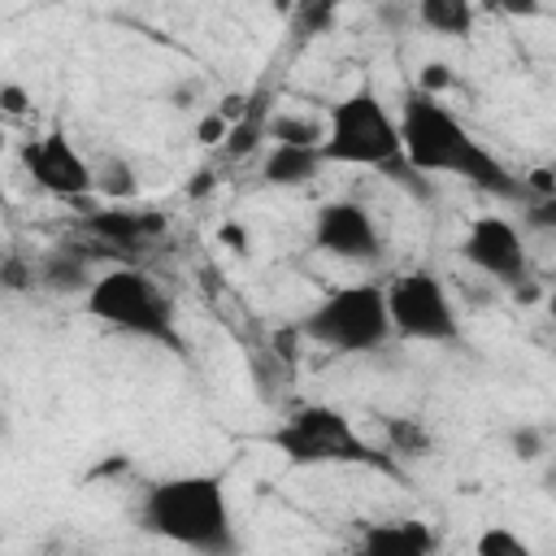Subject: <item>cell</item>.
<instances>
[{"instance_id": "6da1fadb", "label": "cell", "mask_w": 556, "mask_h": 556, "mask_svg": "<svg viewBox=\"0 0 556 556\" xmlns=\"http://www.w3.org/2000/svg\"><path fill=\"white\" fill-rule=\"evenodd\" d=\"M400 135H404V161L417 174H452L495 200H530L526 178L513 174L478 135L439 100L426 91H408L400 109Z\"/></svg>"}, {"instance_id": "7a4b0ae2", "label": "cell", "mask_w": 556, "mask_h": 556, "mask_svg": "<svg viewBox=\"0 0 556 556\" xmlns=\"http://www.w3.org/2000/svg\"><path fill=\"white\" fill-rule=\"evenodd\" d=\"M135 517L148 534L187 547L191 556H239V530L217 473H174L152 482Z\"/></svg>"}, {"instance_id": "3957f363", "label": "cell", "mask_w": 556, "mask_h": 556, "mask_svg": "<svg viewBox=\"0 0 556 556\" xmlns=\"http://www.w3.org/2000/svg\"><path fill=\"white\" fill-rule=\"evenodd\" d=\"M326 165H365V169H391L395 178H408L417 169H408L404 161V135H400V117H391V109L378 100V91L365 83L356 91H348L330 117H326V143H321ZM413 182V178H408ZM417 187V182H413ZM426 191V187H417Z\"/></svg>"}, {"instance_id": "277c9868", "label": "cell", "mask_w": 556, "mask_h": 556, "mask_svg": "<svg viewBox=\"0 0 556 556\" xmlns=\"http://www.w3.org/2000/svg\"><path fill=\"white\" fill-rule=\"evenodd\" d=\"M87 313L122 334L135 339H152L169 352H187V339L178 330L174 317V300L156 287V278H148L139 265H113L96 278V287L87 291Z\"/></svg>"}, {"instance_id": "5b68a950", "label": "cell", "mask_w": 556, "mask_h": 556, "mask_svg": "<svg viewBox=\"0 0 556 556\" xmlns=\"http://www.w3.org/2000/svg\"><path fill=\"white\" fill-rule=\"evenodd\" d=\"M295 334H304L317 348L343 352V356L378 352L382 343L395 339V326H391V313H387V287L352 282V287L330 291L326 300H317L300 317Z\"/></svg>"}, {"instance_id": "8992f818", "label": "cell", "mask_w": 556, "mask_h": 556, "mask_svg": "<svg viewBox=\"0 0 556 556\" xmlns=\"http://www.w3.org/2000/svg\"><path fill=\"white\" fill-rule=\"evenodd\" d=\"M269 443L291 460V465H365V469H382L391 473V456L369 447L356 426L330 408V404H304L295 408L274 434Z\"/></svg>"}, {"instance_id": "52a82bcc", "label": "cell", "mask_w": 556, "mask_h": 556, "mask_svg": "<svg viewBox=\"0 0 556 556\" xmlns=\"http://www.w3.org/2000/svg\"><path fill=\"white\" fill-rule=\"evenodd\" d=\"M387 313L400 339L417 343H456L460 321L447 300V287L430 269H404L387 282Z\"/></svg>"}, {"instance_id": "ba28073f", "label": "cell", "mask_w": 556, "mask_h": 556, "mask_svg": "<svg viewBox=\"0 0 556 556\" xmlns=\"http://www.w3.org/2000/svg\"><path fill=\"white\" fill-rule=\"evenodd\" d=\"M460 256H465L482 278H491V282H500V287H513V291L530 287V256H526L521 230H517L508 217H495V213L478 217V222L465 230V239H460Z\"/></svg>"}, {"instance_id": "9c48e42d", "label": "cell", "mask_w": 556, "mask_h": 556, "mask_svg": "<svg viewBox=\"0 0 556 556\" xmlns=\"http://www.w3.org/2000/svg\"><path fill=\"white\" fill-rule=\"evenodd\" d=\"M308 243L334 261H348V265H378L382 261V235H378L369 208L356 200H326L313 217Z\"/></svg>"}, {"instance_id": "30bf717a", "label": "cell", "mask_w": 556, "mask_h": 556, "mask_svg": "<svg viewBox=\"0 0 556 556\" xmlns=\"http://www.w3.org/2000/svg\"><path fill=\"white\" fill-rule=\"evenodd\" d=\"M22 165L56 200H87L96 191V165H87V156L70 143L65 130H48L39 139H26Z\"/></svg>"}, {"instance_id": "8fae6325", "label": "cell", "mask_w": 556, "mask_h": 556, "mask_svg": "<svg viewBox=\"0 0 556 556\" xmlns=\"http://www.w3.org/2000/svg\"><path fill=\"white\" fill-rule=\"evenodd\" d=\"M83 235L104 248V256L117 252H135L148 248L165 235V213L156 208H122V204H104V208H87L83 213Z\"/></svg>"}, {"instance_id": "7c38bea8", "label": "cell", "mask_w": 556, "mask_h": 556, "mask_svg": "<svg viewBox=\"0 0 556 556\" xmlns=\"http://www.w3.org/2000/svg\"><path fill=\"white\" fill-rule=\"evenodd\" d=\"M100 256H104L100 248H83V243L65 239V243L39 252V261H35V287L56 291V295H78V291L87 295L96 287V278H100V274H91V265Z\"/></svg>"}, {"instance_id": "4fadbf2b", "label": "cell", "mask_w": 556, "mask_h": 556, "mask_svg": "<svg viewBox=\"0 0 556 556\" xmlns=\"http://www.w3.org/2000/svg\"><path fill=\"white\" fill-rule=\"evenodd\" d=\"M439 534L426 521H374L361 530L352 556H434Z\"/></svg>"}, {"instance_id": "5bb4252c", "label": "cell", "mask_w": 556, "mask_h": 556, "mask_svg": "<svg viewBox=\"0 0 556 556\" xmlns=\"http://www.w3.org/2000/svg\"><path fill=\"white\" fill-rule=\"evenodd\" d=\"M326 169V156L321 148H291V143H274L265 165H261V178L269 187H300V182H313L317 174Z\"/></svg>"}, {"instance_id": "9a60e30c", "label": "cell", "mask_w": 556, "mask_h": 556, "mask_svg": "<svg viewBox=\"0 0 556 556\" xmlns=\"http://www.w3.org/2000/svg\"><path fill=\"white\" fill-rule=\"evenodd\" d=\"M417 22L434 35H456L465 39L473 30V4L469 0H421L417 4Z\"/></svg>"}, {"instance_id": "2e32d148", "label": "cell", "mask_w": 556, "mask_h": 556, "mask_svg": "<svg viewBox=\"0 0 556 556\" xmlns=\"http://www.w3.org/2000/svg\"><path fill=\"white\" fill-rule=\"evenodd\" d=\"M382 434L395 456H430L434 452V439L417 417H382Z\"/></svg>"}, {"instance_id": "e0dca14e", "label": "cell", "mask_w": 556, "mask_h": 556, "mask_svg": "<svg viewBox=\"0 0 556 556\" xmlns=\"http://www.w3.org/2000/svg\"><path fill=\"white\" fill-rule=\"evenodd\" d=\"M265 135H274V143H291V148H321L326 143V126L317 117H291V113L274 117L265 126Z\"/></svg>"}, {"instance_id": "ac0fdd59", "label": "cell", "mask_w": 556, "mask_h": 556, "mask_svg": "<svg viewBox=\"0 0 556 556\" xmlns=\"http://www.w3.org/2000/svg\"><path fill=\"white\" fill-rule=\"evenodd\" d=\"M96 191H100L109 204H122V200H130V195L139 191V178L130 174V165H126L122 156H104V161L96 165Z\"/></svg>"}, {"instance_id": "d6986e66", "label": "cell", "mask_w": 556, "mask_h": 556, "mask_svg": "<svg viewBox=\"0 0 556 556\" xmlns=\"http://www.w3.org/2000/svg\"><path fill=\"white\" fill-rule=\"evenodd\" d=\"M473 556H534V547L508 526H486L473 539Z\"/></svg>"}, {"instance_id": "ffe728a7", "label": "cell", "mask_w": 556, "mask_h": 556, "mask_svg": "<svg viewBox=\"0 0 556 556\" xmlns=\"http://www.w3.org/2000/svg\"><path fill=\"white\" fill-rule=\"evenodd\" d=\"M508 447H513L517 460H539L547 452V430L543 426H513Z\"/></svg>"}, {"instance_id": "44dd1931", "label": "cell", "mask_w": 556, "mask_h": 556, "mask_svg": "<svg viewBox=\"0 0 556 556\" xmlns=\"http://www.w3.org/2000/svg\"><path fill=\"white\" fill-rule=\"evenodd\" d=\"M521 222H526V230H543V235H556V195H543V200H526V208H521Z\"/></svg>"}, {"instance_id": "7402d4cb", "label": "cell", "mask_w": 556, "mask_h": 556, "mask_svg": "<svg viewBox=\"0 0 556 556\" xmlns=\"http://www.w3.org/2000/svg\"><path fill=\"white\" fill-rule=\"evenodd\" d=\"M0 278H4V287L9 291H26V287H35V261L26 265L22 256H4V269H0Z\"/></svg>"}, {"instance_id": "603a6c76", "label": "cell", "mask_w": 556, "mask_h": 556, "mask_svg": "<svg viewBox=\"0 0 556 556\" xmlns=\"http://www.w3.org/2000/svg\"><path fill=\"white\" fill-rule=\"evenodd\" d=\"M443 87H452V70H447L443 61H430V65H421V74H417V91H426V96H439Z\"/></svg>"}, {"instance_id": "cb8c5ba5", "label": "cell", "mask_w": 556, "mask_h": 556, "mask_svg": "<svg viewBox=\"0 0 556 556\" xmlns=\"http://www.w3.org/2000/svg\"><path fill=\"white\" fill-rule=\"evenodd\" d=\"M256 139H261V122L256 117H248V122H239V126H230V156H239V152H248V148H256Z\"/></svg>"}, {"instance_id": "d4e9b609", "label": "cell", "mask_w": 556, "mask_h": 556, "mask_svg": "<svg viewBox=\"0 0 556 556\" xmlns=\"http://www.w3.org/2000/svg\"><path fill=\"white\" fill-rule=\"evenodd\" d=\"M195 139H200V143H222V139H230V122H226L222 113H208V117H200Z\"/></svg>"}, {"instance_id": "484cf974", "label": "cell", "mask_w": 556, "mask_h": 556, "mask_svg": "<svg viewBox=\"0 0 556 556\" xmlns=\"http://www.w3.org/2000/svg\"><path fill=\"white\" fill-rule=\"evenodd\" d=\"M0 109H4L9 117H22V113H30V96H26L17 83H4V87H0Z\"/></svg>"}, {"instance_id": "4316f807", "label": "cell", "mask_w": 556, "mask_h": 556, "mask_svg": "<svg viewBox=\"0 0 556 556\" xmlns=\"http://www.w3.org/2000/svg\"><path fill=\"white\" fill-rule=\"evenodd\" d=\"M222 239H230V248H239V252L248 248V230H239V226H226V230H222Z\"/></svg>"}, {"instance_id": "83f0119b", "label": "cell", "mask_w": 556, "mask_h": 556, "mask_svg": "<svg viewBox=\"0 0 556 556\" xmlns=\"http://www.w3.org/2000/svg\"><path fill=\"white\" fill-rule=\"evenodd\" d=\"M204 191H213V174H200V178L191 182V195H204Z\"/></svg>"}, {"instance_id": "f1b7e54d", "label": "cell", "mask_w": 556, "mask_h": 556, "mask_svg": "<svg viewBox=\"0 0 556 556\" xmlns=\"http://www.w3.org/2000/svg\"><path fill=\"white\" fill-rule=\"evenodd\" d=\"M547 317L556 321V287H552V295H547Z\"/></svg>"}, {"instance_id": "f546056e", "label": "cell", "mask_w": 556, "mask_h": 556, "mask_svg": "<svg viewBox=\"0 0 556 556\" xmlns=\"http://www.w3.org/2000/svg\"><path fill=\"white\" fill-rule=\"evenodd\" d=\"M547 482H556V469H552V473H547Z\"/></svg>"}]
</instances>
